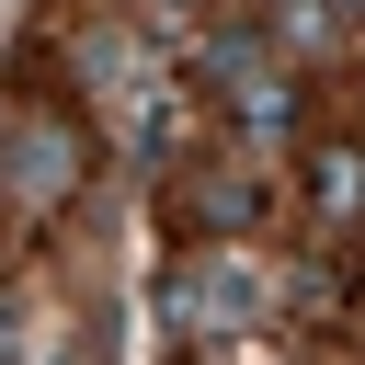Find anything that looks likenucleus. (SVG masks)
<instances>
[{
    "label": "nucleus",
    "instance_id": "f257e3e1",
    "mask_svg": "<svg viewBox=\"0 0 365 365\" xmlns=\"http://www.w3.org/2000/svg\"><path fill=\"white\" fill-rule=\"evenodd\" d=\"M68 182H80V137H68V125H46V114H34V125H11V137H0V194H11V205H34V217H46V205H68Z\"/></svg>",
    "mask_w": 365,
    "mask_h": 365
},
{
    "label": "nucleus",
    "instance_id": "f03ea898",
    "mask_svg": "<svg viewBox=\"0 0 365 365\" xmlns=\"http://www.w3.org/2000/svg\"><path fill=\"white\" fill-rule=\"evenodd\" d=\"M308 182H319V205H354V182H365V171H354V148H319V160H308Z\"/></svg>",
    "mask_w": 365,
    "mask_h": 365
},
{
    "label": "nucleus",
    "instance_id": "7ed1b4c3",
    "mask_svg": "<svg viewBox=\"0 0 365 365\" xmlns=\"http://www.w3.org/2000/svg\"><path fill=\"white\" fill-rule=\"evenodd\" d=\"M0 365H23V331H11V319H0Z\"/></svg>",
    "mask_w": 365,
    "mask_h": 365
}]
</instances>
